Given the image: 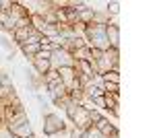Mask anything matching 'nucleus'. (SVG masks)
<instances>
[{
    "label": "nucleus",
    "instance_id": "1",
    "mask_svg": "<svg viewBox=\"0 0 155 138\" xmlns=\"http://www.w3.org/2000/svg\"><path fill=\"white\" fill-rule=\"evenodd\" d=\"M68 128H71V124L66 126L64 117L58 115L56 111L41 114V132H44L46 138H56L60 134H68Z\"/></svg>",
    "mask_w": 155,
    "mask_h": 138
},
{
    "label": "nucleus",
    "instance_id": "2",
    "mask_svg": "<svg viewBox=\"0 0 155 138\" xmlns=\"http://www.w3.org/2000/svg\"><path fill=\"white\" fill-rule=\"evenodd\" d=\"M50 58H52V52H46V50H41L39 54H35V56L29 60V62H31V66H33V70H35L39 76H44V74H46V72L52 68V62H50Z\"/></svg>",
    "mask_w": 155,
    "mask_h": 138
},
{
    "label": "nucleus",
    "instance_id": "3",
    "mask_svg": "<svg viewBox=\"0 0 155 138\" xmlns=\"http://www.w3.org/2000/svg\"><path fill=\"white\" fill-rule=\"evenodd\" d=\"M50 62H52V68H56V70L62 68V66H74L77 64L74 58L71 56V52H66V50H54Z\"/></svg>",
    "mask_w": 155,
    "mask_h": 138
},
{
    "label": "nucleus",
    "instance_id": "4",
    "mask_svg": "<svg viewBox=\"0 0 155 138\" xmlns=\"http://www.w3.org/2000/svg\"><path fill=\"white\" fill-rule=\"evenodd\" d=\"M93 128H97V130H99V132H101V134H104L106 138H110L112 134H114V132H118L116 124H114L110 117H106V115H101V117L97 120L95 124H93Z\"/></svg>",
    "mask_w": 155,
    "mask_h": 138
},
{
    "label": "nucleus",
    "instance_id": "5",
    "mask_svg": "<svg viewBox=\"0 0 155 138\" xmlns=\"http://www.w3.org/2000/svg\"><path fill=\"white\" fill-rule=\"evenodd\" d=\"M106 39L110 47H120V27L116 23L106 25Z\"/></svg>",
    "mask_w": 155,
    "mask_h": 138
},
{
    "label": "nucleus",
    "instance_id": "6",
    "mask_svg": "<svg viewBox=\"0 0 155 138\" xmlns=\"http://www.w3.org/2000/svg\"><path fill=\"white\" fill-rule=\"evenodd\" d=\"M6 14H8V19H11L12 23H17V21H19V19H23V17H29V14H31V12L27 11V8H25L23 4H21V2H12L11 11L6 12Z\"/></svg>",
    "mask_w": 155,
    "mask_h": 138
},
{
    "label": "nucleus",
    "instance_id": "7",
    "mask_svg": "<svg viewBox=\"0 0 155 138\" xmlns=\"http://www.w3.org/2000/svg\"><path fill=\"white\" fill-rule=\"evenodd\" d=\"M58 76H60V82L64 87H68L77 79V70H74V66H62V68H58Z\"/></svg>",
    "mask_w": 155,
    "mask_h": 138
},
{
    "label": "nucleus",
    "instance_id": "8",
    "mask_svg": "<svg viewBox=\"0 0 155 138\" xmlns=\"http://www.w3.org/2000/svg\"><path fill=\"white\" fill-rule=\"evenodd\" d=\"M12 95H17V89H15L12 81L8 79V74H6V79H4L2 87H0V103H2V101H6V99L12 97Z\"/></svg>",
    "mask_w": 155,
    "mask_h": 138
},
{
    "label": "nucleus",
    "instance_id": "9",
    "mask_svg": "<svg viewBox=\"0 0 155 138\" xmlns=\"http://www.w3.org/2000/svg\"><path fill=\"white\" fill-rule=\"evenodd\" d=\"M19 47H21V52H23V56L27 58V60H31L35 54H39V52H41L39 43H21Z\"/></svg>",
    "mask_w": 155,
    "mask_h": 138
},
{
    "label": "nucleus",
    "instance_id": "10",
    "mask_svg": "<svg viewBox=\"0 0 155 138\" xmlns=\"http://www.w3.org/2000/svg\"><path fill=\"white\" fill-rule=\"evenodd\" d=\"M83 95L87 97V99H95V97H101V95H106V93H104L101 87H97V85L91 82L89 87H85V89H83Z\"/></svg>",
    "mask_w": 155,
    "mask_h": 138
},
{
    "label": "nucleus",
    "instance_id": "11",
    "mask_svg": "<svg viewBox=\"0 0 155 138\" xmlns=\"http://www.w3.org/2000/svg\"><path fill=\"white\" fill-rule=\"evenodd\" d=\"M29 33H31V27H29V29H15V31H12V41H15L17 46H21V43L27 41Z\"/></svg>",
    "mask_w": 155,
    "mask_h": 138
},
{
    "label": "nucleus",
    "instance_id": "12",
    "mask_svg": "<svg viewBox=\"0 0 155 138\" xmlns=\"http://www.w3.org/2000/svg\"><path fill=\"white\" fill-rule=\"evenodd\" d=\"M99 76H101V81H104V82H116V85H120V81H122L120 72H114V70H107V72L99 74Z\"/></svg>",
    "mask_w": 155,
    "mask_h": 138
},
{
    "label": "nucleus",
    "instance_id": "13",
    "mask_svg": "<svg viewBox=\"0 0 155 138\" xmlns=\"http://www.w3.org/2000/svg\"><path fill=\"white\" fill-rule=\"evenodd\" d=\"M41 81H44V85H50V82H56L60 81V76H58V70L56 68H50L44 76H41Z\"/></svg>",
    "mask_w": 155,
    "mask_h": 138
},
{
    "label": "nucleus",
    "instance_id": "14",
    "mask_svg": "<svg viewBox=\"0 0 155 138\" xmlns=\"http://www.w3.org/2000/svg\"><path fill=\"white\" fill-rule=\"evenodd\" d=\"M106 12L114 19V17H118L120 12V2H116V0H112V2H106Z\"/></svg>",
    "mask_w": 155,
    "mask_h": 138
},
{
    "label": "nucleus",
    "instance_id": "15",
    "mask_svg": "<svg viewBox=\"0 0 155 138\" xmlns=\"http://www.w3.org/2000/svg\"><path fill=\"white\" fill-rule=\"evenodd\" d=\"M58 35V27L56 25H46L44 29H41V37H46V39H52V37H56Z\"/></svg>",
    "mask_w": 155,
    "mask_h": 138
},
{
    "label": "nucleus",
    "instance_id": "16",
    "mask_svg": "<svg viewBox=\"0 0 155 138\" xmlns=\"http://www.w3.org/2000/svg\"><path fill=\"white\" fill-rule=\"evenodd\" d=\"M101 89H104V93H120V85H116V82H104Z\"/></svg>",
    "mask_w": 155,
    "mask_h": 138
},
{
    "label": "nucleus",
    "instance_id": "17",
    "mask_svg": "<svg viewBox=\"0 0 155 138\" xmlns=\"http://www.w3.org/2000/svg\"><path fill=\"white\" fill-rule=\"evenodd\" d=\"M11 6H12V0H2V2H0V11L2 12H8Z\"/></svg>",
    "mask_w": 155,
    "mask_h": 138
},
{
    "label": "nucleus",
    "instance_id": "18",
    "mask_svg": "<svg viewBox=\"0 0 155 138\" xmlns=\"http://www.w3.org/2000/svg\"><path fill=\"white\" fill-rule=\"evenodd\" d=\"M2 29H4V31H8V33H12V31H15V23H12L11 19H8L6 23L2 25Z\"/></svg>",
    "mask_w": 155,
    "mask_h": 138
},
{
    "label": "nucleus",
    "instance_id": "19",
    "mask_svg": "<svg viewBox=\"0 0 155 138\" xmlns=\"http://www.w3.org/2000/svg\"><path fill=\"white\" fill-rule=\"evenodd\" d=\"M6 21H8V14H6V12H2V11H0V27H2V25L6 23Z\"/></svg>",
    "mask_w": 155,
    "mask_h": 138
},
{
    "label": "nucleus",
    "instance_id": "20",
    "mask_svg": "<svg viewBox=\"0 0 155 138\" xmlns=\"http://www.w3.org/2000/svg\"><path fill=\"white\" fill-rule=\"evenodd\" d=\"M0 138H12L11 134H8V132H6V128H4V126L0 128Z\"/></svg>",
    "mask_w": 155,
    "mask_h": 138
},
{
    "label": "nucleus",
    "instance_id": "21",
    "mask_svg": "<svg viewBox=\"0 0 155 138\" xmlns=\"http://www.w3.org/2000/svg\"><path fill=\"white\" fill-rule=\"evenodd\" d=\"M110 138H120V132H114V134H112Z\"/></svg>",
    "mask_w": 155,
    "mask_h": 138
},
{
    "label": "nucleus",
    "instance_id": "22",
    "mask_svg": "<svg viewBox=\"0 0 155 138\" xmlns=\"http://www.w3.org/2000/svg\"><path fill=\"white\" fill-rule=\"evenodd\" d=\"M0 2H2V0H0Z\"/></svg>",
    "mask_w": 155,
    "mask_h": 138
},
{
    "label": "nucleus",
    "instance_id": "23",
    "mask_svg": "<svg viewBox=\"0 0 155 138\" xmlns=\"http://www.w3.org/2000/svg\"><path fill=\"white\" fill-rule=\"evenodd\" d=\"M0 72H2V70H0Z\"/></svg>",
    "mask_w": 155,
    "mask_h": 138
}]
</instances>
